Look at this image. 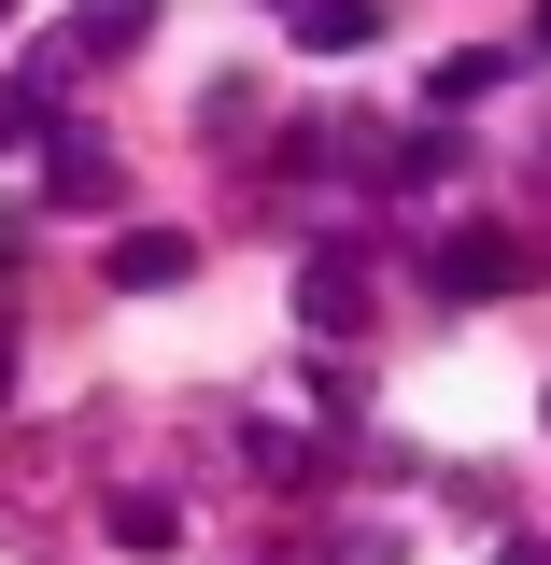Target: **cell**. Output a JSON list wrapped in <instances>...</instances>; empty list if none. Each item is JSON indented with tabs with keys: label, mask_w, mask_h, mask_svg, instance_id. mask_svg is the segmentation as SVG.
<instances>
[{
	"label": "cell",
	"mask_w": 551,
	"mask_h": 565,
	"mask_svg": "<svg viewBox=\"0 0 551 565\" xmlns=\"http://www.w3.org/2000/svg\"><path fill=\"white\" fill-rule=\"evenodd\" d=\"M114 199H128L114 141H85V128H43V212H114Z\"/></svg>",
	"instance_id": "obj_1"
},
{
	"label": "cell",
	"mask_w": 551,
	"mask_h": 565,
	"mask_svg": "<svg viewBox=\"0 0 551 565\" xmlns=\"http://www.w3.org/2000/svg\"><path fill=\"white\" fill-rule=\"evenodd\" d=\"M538 57H551V0H538Z\"/></svg>",
	"instance_id": "obj_11"
},
{
	"label": "cell",
	"mask_w": 551,
	"mask_h": 565,
	"mask_svg": "<svg viewBox=\"0 0 551 565\" xmlns=\"http://www.w3.org/2000/svg\"><path fill=\"white\" fill-rule=\"evenodd\" d=\"M184 523H170V494H114V552H170Z\"/></svg>",
	"instance_id": "obj_7"
},
{
	"label": "cell",
	"mask_w": 551,
	"mask_h": 565,
	"mask_svg": "<svg viewBox=\"0 0 551 565\" xmlns=\"http://www.w3.org/2000/svg\"><path fill=\"white\" fill-rule=\"evenodd\" d=\"M297 43H311V57H353V43H382V0H297Z\"/></svg>",
	"instance_id": "obj_5"
},
{
	"label": "cell",
	"mask_w": 551,
	"mask_h": 565,
	"mask_svg": "<svg viewBox=\"0 0 551 565\" xmlns=\"http://www.w3.org/2000/svg\"><path fill=\"white\" fill-rule=\"evenodd\" d=\"M0 14H14V0H0Z\"/></svg>",
	"instance_id": "obj_13"
},
{
	"label": "cell",
	"mask_w": 551,
	"mask_h": 565,
	"mask_svg": "<svg viewBox=\"0 0 551 565\" xmlns=\"http://www.w3.org/2000/svg\"><path fill=\"white\" fill-rule=\"evenodd\" d=\"M184 269H199V241H184V226H128V241H114V282H128V297H170Z\"/></svg>",
	"instance_id": "obj_4"
},
{
	"label": "cell",
	"mask_w": 551,
	"mask_h": 565,
	"mask_svg": "<svg viewBox=\"0 0 551 565\" xmlns=\"http://www.w3.org/2000/svg\"><path fill=\"white\" fill-rule=\"evenodd\" d=\"M0 382H14V353H0Z\"/></svg>",
	"instance_id": "obj_12"
},
{
	"label": "cell",
	"mask_w": 551,
	"mask_h": 565,
	"mask_svg": "<svg viewBox=\"0 0 551 565\" xmlns=\"http://www.w3.org/2000/svg\"><path fill=\"white\" fill-rule=\"evenodd\" d=\"M57 128V99H43V85H29V99H0V141H43Z\"/></svg>",
	"instance_id": "obj_9"
},
{
	"label": "cell",
	"mask_w": 551,
	"mask_h": 565,
	"mask_svg": "<svg viewBox=\"0 0 551 565\" xmlns=\"http://www.w3.org/2000/svg\"><path fill=\"white\" fill-rule=\"evenodd\" d=\"M141 29H156V0H71V57H85V43L114 57V43H141Z\"/></svg>",
	"instance_id": "obj_6"
},
{
	"label": "cell",
	"mask_w": 551,
	"mask_h": 565,
	"mask_svg": "<svg viewBox=\"0 0 551 565\" xmlns=\"http://www.w3.org/2000/svg\"><path fill=\"white\" fill-rule=\"evenodd\" d=\"M495 71H509V57H438V71H424V99H438V114H453V99H481Z\"/></svg>",
	"instance_id": "obj_8"
},
{
	"label": "cell",
	"mask_w": 551,
	"mask_h": 565,
	"mask_svg": "<svg viewBox=\"0 0 551 565\" xmlns=\"http://www.w3.org/2000/svg\"><path fill=\"white\" fill-rule=\"evenodd\" d=\"M495 565H551V537H509V552H495Z\"/></svg>",
	"instance_id": "obj_10"
},
{
	"label": "cell",
	"mask_w": 551,
	"mask_h": 565,
	"mask_svg": "<svg viewBox=\"0 0 551 565\" xmlns=\"http://www.w3.org/2000/svg\"><path fill=\"white\" fill-rule=\"evenodd\" d=\"M297 326H326V340H368V269H353V255H311V269H297Z\"/></svg>",
	"instance_id": "obj_3"
},
{
	"label": "cell",
	"mask_w": 551,
	"mask_h": 565,
	"mask_svg": "<svg viewBox=\"0 0 551 565\" xmlns=\"http://www.w3.org/2000/svg\"><path fill=\"white\" fill-rule=\"evenodd\" d=\"M424 282H438V297H509V282H523V241H509V226H453V241L424 255Z\"/></svg>",
	"instance_id": "obj_2"
}]
</instances>
